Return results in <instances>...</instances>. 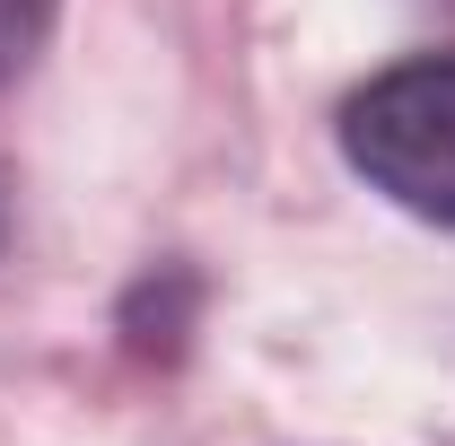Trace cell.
I'll use <instances>...</instances> for the list:
<instances>
[{"mask_svg": "<svg viewBox=\"0 0 455 446\" xmlns=\"http://www.w3.org/2000/svg\"><path fill=\"white\" fill-rule=\"evenodd\" d=\"M341 158L368 193L455 227V53H411L341 97Z\"/></svg>", "mask_w": 455, "mask_h": 446, "instance_id": "6da1fadb", "label": "cell"}, {"mask_svg": "<svg viewBox=\"0 0 455 446\" xmlns=\"http://www.w3.org/2000/svg\"><path fill=\"white\" fill-rule=\"evenodd\" d=\"M53 18H61V0H0V79H18L27 61L44 53Z\"/></svg>", "mask_w": 455, "mask_h": 446, "instance_id": "7a4b0ae2", "label": "cell"}]
</instances>
